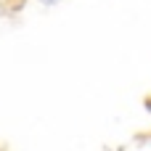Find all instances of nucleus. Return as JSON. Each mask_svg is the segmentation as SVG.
Returning <instances> with one entry per match:
<instances>
[]
</instances>
